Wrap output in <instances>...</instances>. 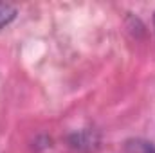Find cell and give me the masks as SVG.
I'll return each instance as SVG.
<instances>
[{"label": "cell", "instance_id": "obj_2", "mask_svg": "<svg viewBox=\"0 0 155 153\" xmlns=\"http://www.w3.org/2000/svg\"><path fill=\"white\" fill-rule=\"evenodd\" d=\"M126 153H155V146L144 139H130L124 144Z\"/></svg>", "mask_w": 155, "mask_h": 153}, {"label": "cell", "instance_id": "obj_4", "mask_svg": "<svg viewBox=\"0 0 155 153\" xmlns=\"http://www.w3.org/2000/svg\"><path fill=\"white\" fill-rule=\"evenodd\" d=\"M153 24H155V15H153Z\"/></svg>", "mask_w": 155, "mask_h": 153}, {"label": "cell", "instance_id": "obj_3", "mask_svg": "<svg viewBox=\"0 0 155 153\" xmlns=\"http://www.w3.org/2000/svg\"><path fill=\"white\" fill-rule=\"evenodd\" d=\"M18 15V9L9 2H0V29L7 27Z\"/></svg>", "mask_w": 155, "mask_h": 153}, {"label": "cell", "instance_id": "obj_1", "mask_svg": "<svg viewBox=\"0 0 155 153\" xmlns=\"http://www.w3.org/2000/svg\"><path fill=\"white\" fill-rule=\"evenodd\" d=\"M69 146L79 153H92L99 148V133L92 128L78 130L69 135Z\"/></svg>", "mask_w": 155, "mask_h": 153}]
</instances>
